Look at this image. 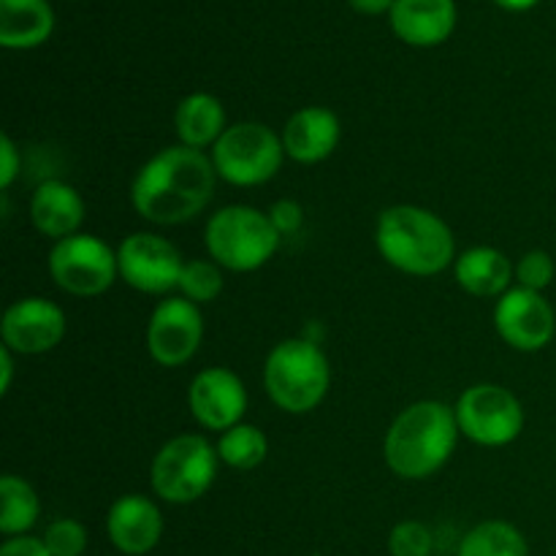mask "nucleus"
<instances>
[{
	"label": "nucleus",
	"instance_id": "nucleus-18",
	"mask_svg": "<svg viewBox=\"0 0 556 556\" xmlns=\"http://www.w3.org/2000/svg\"><path fill=\"white\" fill-rule=\"evenodd\" d=\"M30 220L38 233L60 242L79 233L81 220H85V201L71 185L47 179L38 185L30 199Z\"/></svg>",
	"mask_w": 556,
	"mask_h": 556
},
{
	"label": "nucleus",
	"instance_id": "nucleus-16",
	"mask_svg": "<svg viewBox=\"0 0 556 556\" xmlns=\"http://www.w3.org/2000/svg\"><path fill=\"white\" fill-rule=\"evenodd\" d=\"M391 27L410 47H438L454 33V0H396L391 5Z\"/></svg>",
	"mask_w": 556,
	"mask_h": 556
},
{
	"label": "nucleus",
	"instance_id": "nucleus-29",
	"mask_svg": "<svg viewBox=\"0 0 556 556\" xmlns=\"http://www.w3.org/2000/svg\"><path fill=\"white\" fill-rule=\"evenodd\" d=\"M271 223L280 233H296L302 226V206L296 201H277L269 212Z\"/></svg>",
	"mask_w": 556,
	"mask_h": 556
},
{
	"label": "nucleus",
	"instance_id": "nucleus-31",
	"mask_svg": "<svg viewBox=\"0 0 556 556\" xmlns=\"http://www.w3.org/2000/svg\"><path fill=\"white\" fill-rule=\"evenodd\" d=\"M0 556H52L49 548L43 546L41 538L33 535H16L0 546Z\"/></svg>",
	"mask_w": 556,
	"mask_h": 556
},
{
	"label": "nucleus",
	"instance_id": "nucleus-14",
	"mask_svg": "<svg viewBox=\"0 0 556 556\" xmlns=\"http://www.w3.org/2000/svg\"><path fill=\"white\" fill-rule=\"evenodd\" d=\"M188 405L201 427L210 432H228L242 424L244 410H248V391L231 369L210 367L195 375L190 383Z\"/></svg>",
	"mask_w": 556,
	"mask_h": 556
},
{
	"label": "nucleus",
	"instance_id": "nucleus-12",
	"mask_svg": "<svg viewBox=\"0 0 556 556\" xmlns=\"http://www.w3.org/2000/svg\"><path fill=\"white\" fill-rule=\"evenodd\" d=\"M494 326L514 351L535 353L554 340L556 318L543 293L519 286L500 296L494 307Z\"/></svg>",
	"mask_w": 556,
	"mask_h": 556
},
{
	"label": "nucleus",
	"instance_id": "nucleus-1",
	"mask_svg": "<svg viewBox=\"0 0 556 556\" xmlns=\"http://www.w3.org/2000/svg\"><path fill=\"white\" fill-rule=\"evenodd\" d=\"M215 163L193 147H166L152 155L130 185L134 210L157 226H179L206 210L215 193Z\"/></svg>",
	"mask_w": 556,
	"mask_h": 556
},
{
	"label": "nucleus",
	"instance_id": "nucleus-5",
	"mask_svg": "<svg viewBox=\"0 0 556 556\" xmlns=\"http://www.w3.org/2000/svg\"><path fill=\"white\" fill-rule=\"evenodd\" d=\"M282 233L269 215L253 206H223L206 223V250L217 266L231 271H255L280 248Z\"/></svg>",
	"mask_w": 556,
	"mask_h": 556
},
{
	"label": "nucleus",
	"instance_id": "nucleus-4",
	"mask_svg": "<svg viewBox=\"0 0 556 556\" xmlns=\"http://www.w3.org/2000/svg\"><path fill=\"white\" fill-rule=\"evenodd\" d=\"M329 362L309 340H282L266 356V394L291 416L315 410L329 391Z\"/></svg>",
	"mask_w": 556,
	"mask_h": 556
},
{
	"label": "nucleus",
	"instance_id": "nucleus-19",
	"mask_svg": "<svg viewBox=\"0 0 556 556\" xmlns=\"http://www.w3.org/2000/svg\"><path fill=\"white\" fill-rule=\"evenodd\" d=\"M54 14L47 0H0V43L33 49L52 36Z\"/></svg>",
	"mask_w": 556,
	"mask_h": 556
},
{
	"label": "nucleus",
	"instance_id": "nucleus-17",
	"mask_svg": "<svg viewBox=\"0 0 556 556\" xmlns=\"http://www.w3.org/2000/svg\"><path fill=\"white\" fill-rule=\"evenodd\" d=\"M340 144V119L324 106L299 109L282 128L286 155L296 163H320Z\"/></svg>",
	"mask_w": 556,
	"mask_h": 556
},
{
	"label": "nucleus",
	"instance_id": "nucleus-3",
	"mask_svg": "<svg viewBox=\"0 0 556 556\" xmlns=\"http://www.w3.org/2000/svg\"><path fill=\"white\" fill-rule=\"evenodd\" d=\"M380 255L405 275L432 277L454 264L456 242L443 217L424 206H391L378 220Z\"/></svg>",
	"mask_w": 556,
	"mask_h": 556
},
{
	"label": "nucleus",
	"instance_id": "nucleus-27",
	"mask_svg": "<svg viewBox=\"0 0 556 556\" xmlns=\"http://www.w3.org/2000/svg\"><path fill=\"white\" fill-rule=\"evenodd\" d=\"M432 532L421 521H402L389 535L391 556H429L432 554Z\"/></svg>",
	"mask_w": 556,
	"mask_h": 556
},
{
	"label": "nucleus",
	"instance_id": "nucleus-22",
	"mask_svg": "<svg viewBox=\"0 0 556 556\" xmlns=\"http://www.w3.org/2000/svg\"><path fill=\"white\" fill-rule=\"evenodd\" d=\"M41 505L30 483L16 476L0 478V532L9 538L27 535L36 527Z\"/></svg>",
	"mask_w": 556,
	"mask_h": 556
},
{
	"label": "nucleus",
	"instance_id": "nucleus-30",
	"mask_svg": "<svg viewBox=\"0 0 556 556\" xmlns=\"http://www.w3.org/2000/svg\"><path fill=\"white\" fill-rule=\"evenodd\" d=\"M20 174V152L9 136H0V188L9 190Z\"/></svg>",
	"mask_w": 556,
	"mask_h": 556
},
{
	"label": "nucleus",
	"instance_id": "nucleus-7",
	"mask_svg": "<svg viewBox=\"0 0 556 556\" xmlns=\"http://www.w3.org/2000/svg\"><path fill=\"white\" fill-rule=\"evenodd\" d=\"M286 147L282 139L264 123H237L212 147V163L217 177L237 188L264 185L280 172Z\"/></svg>",
	"mask_w": 556,
	"mask_h": 556
},
{
	"label": "nucleus",
	"instance_id": "nucleus-33",
	"mask_svg": "<svg viewBox=\"0 0 556 556\" xmlns=\"http://www.w3.org/2000/svg\"><path fill=\"white\" fill-rule=\"evenodd\" d=\"M348 3L362 14H383V11H391L396 0H348Z\"/></svg>",
	"mask_w": 556,
	"mask_h": 556
},
{
	"label": "nucleus",
	"instance_id": "nucleus-9",
	"mask_svg": "<svg viewBox=\"0 0 556 556\" xmlns=\"http://www.w3.org/2000/svg\"><path fill=\"white\" fill-rule=\"evenodd\" d=\"M456 424L467 440L486 448L514 443L525 429V407L508 389L494 383L470 386L456 402Z\"/></svg>",
	"mask_w": 556,
	"mask_h": 556
},
{
	"label": "nucleus",
	"instance_id": "nucleus-2",
	"mask_svg": "<svg viewBox=\"0 0 556 556\" xmlns=\"http://www.w3.org/2000/svg\"><path fill=\"white\" fill-rule=\"evenodd\" d=\"M459 434L456 413L434 400L405 407L383 440V459L405 481H424L451 459Z\"/></svg>",
	"mask_w": 556,
	"mask_h": 556
},
{
	"label": "nucleus",
	"instance_id": "nucleus-25",
	"mask_svg": "<svg viewBox=\"0 0 556 556\" xmlns=\"http://www.w3.org/2000/svg\"><path fill=\"white\" fill-rule=\"evenodd\" d=\"M179 291L193 304H206L217 299V293L223 291V275L217 264H212V261H190V264H185L182 277H179Z\"/></svg>",
	"mask_w": 556,
	"mask_h": 556
},
{
	"label": "nucleus",
	"instance_id": "nucleus-28",
	"mask_svg": "<svg viewBox=\"0 0 556 556\" xmlns=\"http://www.w3.org/2000/svg\"><path fill=\"white\" fill-rule=\"evenodd\" d=\"M516 280L521 288L543 293L554 280V261L546 250H532L516 266Z\"/></svg>",
	"mask_w": 556,
	"mask_h": 556
},
{
	"label": "nucleus",
	"instance_id": "nucleus-34",
	"mask_svg": "<svg viewBox=\"0 0 556 556\" xmlns=\"http://www.w3.org/2000/svg\"><path fill=\"white\" fill-rule=\"evenodd\" d=\"M494 3L503 5V9H508V11H527V9H532L538 0H494Z\"/></svg>",
	"mask_w": 556,
	"mask_h": 556
},
{
	"label": "nucleus",
	"instance_id": "nucleus-23",
	"mask_svg": "<svg viewBox=\"0 0 556 556\" xmlns=\"http://www.w3.org/2000/svg\"><path fill=\"white\" fill-rule=\"evenodd\" d=\"M456 556H530V548L508 521H483L462 538Z\"/></svg>",
	"mask_w": 556,
	"mask_h": 556
},
{
	"label": "nucleus",
	"instance_id": "nucleus-21",
	"mask_svg": "<svg viewBox=\"0 0 556 556\" xmlns=\"http://www.w3.org/2000/svg\"><path fill=\"white\" fill-rule=\"evenodd\" d=\"M514 277L508 255L494 248H472L456 258V282L472 296H500Z\"/></svg>",
	"mask_w": 556,
	"mask_h": 556
},
{
	"label": "nucleus",
	"instance_id": "nucleus-11",
	"mask_svg": "<svg viewBox=\"0 0 556 556\" xmlns=\"http://www.w3.org/2000/svg\"><path fill=\"white\" fill-rule=\"evenodd\" d=\"M204 337V318L185 296L163 299L147 324V351L161 367H182L195 356Z\"/></svg>",
	"mask_w": 556,
	"mask_h": 556
},
{
	"label": "nucleus",
	"instance_id": "nucleus-8",
	"mask_svg": "<svg viewBox=\"0 0 556 556\" xmlns=\"http://www.w3.org/2000/svg\"><path fill=\"white\" fill-rule=\"evenodd\" d=\"M49 275L71 296H101L119 275L117 253L92 233H74L54 242Z\"/></svg>",
	"mask_w": 556,
	"mask_h": 556
},
{
	"label": "nucleus",
	"instance_id": "nucleus-32",
	"mask_svg": "<svg viewBox=\"0 0 556 556\" xmlns=\"http://www.w3.org/2000/svg\"><path fill=\"white\" fill-rule=\"evenodd\" d=\"M11 378H14V358L9 348H0V394H9Z\"/></svg>",
	"mask_w": 556,
	"mask_h": 556
},
{
	"label": "nucleus",
	"instance_id": "nucleus-15",
	"mask_svg": "<svg viewBox=\"0 0 556 556\" xmlns=\"http://www.w3.org/2000/svg\"><path fill=\"white\" fill-rule=\"evenodd\" d=\"M106 532L119 554L144 556L161 543L163 516L150 497L125 494L109 508Z\"/></svg>",
	"mask_w": 556,
	"mask_h": 556
},
{
	"label": "nucleus",
	"instance_id": "nucleus-10",
	"mask_svg": "<svg viewBox=\"0 0 556 556\" xmlns=\"http://www.w3.org/2000/svg\"><path fill=\"white\" fill-rule=\"evenodd\" d=\"M119 277L141 293H168L179 288L182 255L168 239L157 233H134L117 250Z\"/></svg>",
	"mask_w": 556,
	"mask_h": 556
},
{
	"label": "nucleus",
	"instance_id": "nucleus-6",
	"mask_svg": "<svg viewBox=\"0 0 556 556\" xmlns=\"http://www.w3.org/2000/svg\"><path fill=\"white\" fill-rule=\"evenodd\" d=\"M217 448L201 434H179L168 440L152 459V492L174 505L195 503L210 492L217 476Z\"/></svg>",
	"mask_w": 556,
	"mask_h": 556
},
{
	"label": "nucleus",
	"instance_id": "nucleus-20",
	"mask_svg": "<svg viewBox=\"0 0 556 556\" xmlns=\"http://www.w3.org/2000/svg\"><path fill=\"white\" fill-rule=\"evenodd\" d=\"M174 128L185 147H193V150L215 147L217 139L226 134L223 103L210 92H193V96L182 98L174 112Z\"/></svg>",
	"mask_w": 556,
	"mask_h": 556
},
{
	"label": "nucleus",
	"instance_id": "nucleus-24",
	"mask_svg": "<svg viewBox=\"0 0 556 556\" xmlns=\"http://www.w3.org/2000/svg\"><path fill=\"white\" fill-rule=\"evenodd\" d=\"M266 451H269V443L253 424H237L217 440V456L233 470H253L266 459Z\"/></svg>",
	"mask_w": 556,
	"mask_h": 556
},
{
	"label": "nucleus",
	"instance_id": "nucleus-26",
	"mask_svg": "<svg viewBox=\"0 0 556 556\" xmlns=\"http://www.w3.org/2000/svg\"><path fill=\"white\" fill-rule=\"evenodd\" d=\"M41 541L52 556H81L87 552V530L76 519L52 521Z\"/></svg>",
	"mask_w": 556,
	"mask_h": 556
},
{
	"label": "nucleus",
	"instance_id": "nucleus-13",
	"mask_svg": "<svg viewBox=\"0 0 556 556\" xmlns=\"http://www.w3.org/2000/svg\"><path fill=\"white\" fill-rule=\"evenodd\" d=\"M0 337L11 353L38 356V353L52 351L63 342L65 313L49 299H20L5 309Z\"/></svg>",
	"mask_w": 556,
	"mask_h": 556
}]
</instances>
